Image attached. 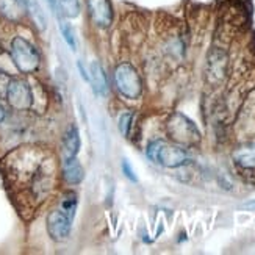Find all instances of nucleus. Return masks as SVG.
Masks as SVG:
<instances>
[{
	"instance_id": "13",
	"label": "nucleus",
	"mask_w": 255,
	"mask_h": 255,
	"mask_svg": "<svg viewBox=\"0 0 255 255\" xmlns=\"http://www.w3.org/2000/svg\"><path fill=\"white\" fill-rule=\"evenodd\" d=\"M234 157L238 164L243 168H255V146L251 147H243L234 153Z\"/></svg>"
},
{
	"instance_id": "17",
	"label": "nucleus",
	"mask_w": 255,
	"mask_h": 255,
	"mask_svg": "<svg viewBox=\"0 0 255 255\" xmlns=\"http://www.w3.org/2000/svg\"><path fill=\"white\" fill-rule=\"evenodd\" d=\"M131 119H133V116H131V113H128V112H127V113H123V115L119 116V130H121V133H123L124 136L128 135Z\"/></svg>"
},
{
	"instance_id": "18",
	"label": "nucleus",
	"mask_w": 255,
	"mask_h": 255,
	"mask_svg": "<svg viewBox=\"0 0 255 255\" xmlns=\"http://www.w3.org/2000/svg\"><path fill=\"white\" fill-rule=\"evenodd\" d=\"M14 77H9L5 71H0V97H5L6 99V91H8V86L11 83Z\"/></svg>"
},
{
	"instance_id": "6",
	"label": "nucleus",
	"mask_w": 255,
	"mask_h": 255,
	"mask_svg": "<svg viewBox=\"0 0 255 255\" xmlns=\"http://www.w3.org/2000/svg\"><path fill=\"white\" fill-rule=\"evenodd\" d=\"M71 218L63 210H53L47 216V232L55 241L68 240L71 234Z\"/></svg>"
},
{
	"instance_id": "1",
	"label": "nucleus",
	"mask_w": 255,
	"mask_h": 255,
	"mask_svg": "<svg viewBox=\"0 0 255 255\" xmlns=\"http://www.w3.org/2000/svg\"><path fill=\"white\" fill-rule=\"evenodd\" d=\"M9 57L14 68L20 74L36 72L41 64V55L38 49L24 36H14L9 44Z\"/></svg>"
},
{
	"instance_id": "20",
	"label": "nucleus",
	"mask_w": 255,
	"mask_h": 255,
	"mask_svg": "<svg viewBox=\"0 0 255 255\" xmlns=\"http://www.w3.org/2000/svg\"><path fill=\"white\" fill-rule=\"evenodd\" d=\"M241 208H246V210H255V201H249V202H246V204H243L241 205Z\"/></svg>"
},
{
	"instance_id": "5",
	"label": "nucleus",
	"mask_w": 255,
	"mask_h": 255,
	"mask_svg": "<svg viewBox=\"0 0 255 255\" xmlns=\"http://www.w3.org/2000/svg\"><path fill=\"white\" fill-rule=\"evenodd\" d=\"M168 130H169V135L172 136V139H175L177 142H182V144H194L199 141V138H201L196 126L180 113H177L171 118Z\"/></svg>"
},
{
	"instance_id": "7",
	"label": "nucleus",
	"mask_w": 255,
	"mask_h": 255,
	"mask_svg": "<svg viewBox=\"0 0 255 255\" xmlns=\"http://www.w3.org/2000/svg\"><path fill=\"white\" fill-rule=\"evenodd\" d=\"M88 8H90L91 19L94 24L101 28H108L113 20V11L110 0H88Z\"/></svg>"
},
{
	"instance_id": "9",
	"label": "nucleus",
	"mask_w": 255,
	"mask_h": 255,
	"mask_svg": "<svg viewBox=\"0 0 255 255\" xmlns=\"http://www.w3.org/2000/svg\"><path fill=\"white\" fill-rule=\"evenodd\" d=\"M90 82L93 85V90L99 96H105L107 93V77L104 68L99 61H93L90 68Z\"/></svg>"
},
{
	"instance_id": "11",
	"label": "nucleus",
	"mask_w": 255,
	"mask_h": 255,
	"mask_svg": "<svg viewBox=\"0 0 255 255\" xmlns=\"http://www.w3.org/2000/svg\"><path fill=\"white\" fill-rule=\"evenodd\" d=\"M22 2H24V6L30 13L31 19L35 20V24L41 30L46 28L47 27V19H46V14H44V11H42L38 0H22Z\"/></svg>"
},
{
	"instance_id": "3",
	"label": "nucleus",
	"mask_w": 255,
	"mask_h": 255,
	"mask_svg": "<svg viewBox=\"0 0 255 255\" xmlns=\"http://www.w3.org/2000/svg\"><path fill=\"white\" fill-rule=\"evenodd\" d=\"M115 82L119 93L127 99H138L142 91L141 77L130 63L119 64L115 71Z\"/></svg>"
},
{
	"instance_id": "22",
	"label": "nucleus",
	"mask_w": 255,
	"mask_h": 255,
	"mask_svg": "<svg viewBox=\"0 0 255 255\" xmlns=\"http://www.w3.org/2000/svg\"><path fill=\"white\" fill-rule=\"evenodd\" d=\"M47 2H49L50 8H52L53 11H57V0H47Z\"/></svg>"
},
{
	"instance_id": "4",
	"label": "nucleus",
	"mask_w": 255,
	"mask_h": 255,
	"mask_svg": "<svg viewBox=\"0 0 255 255\" xmlns=\"http://www.w3.org/2000/svg\"><path fill=\"white\" fill-rule=\"evenodd\" d=\"M6 102L11 108L17 110V112H28L35 107V93L28 82L22 79L11 80L8 91H6Z\"/></svg>"
},
{
	"instance_id": "19",
	"label": "nucleus",
	"mask_w": 255,
	"mask_h": 255,
	"mask_svg": "<svg viewBox=\"0 0 255 255\" xmlns=\"http://www.w3.org/2000/svg\"><path fill=\"white\" fill-rule=\"evenodd\" d=\"M123 171H124V174H126V177H127L128 180H131V182H136V180H138V179H136V175H135V171H133V169L130 168V164H128L127 160L123 161Z\"/></svg>"
},
{
	"instance_id": "21",
	"label": "nucleus",
	"mask_w": 255,
	"mask_h": 255,
	"mask_svg": "<svg viewBox=\"0 0 255 255\" xmlns=\"http://www.w3.org/2000/svg\"><path fill=\"white\" fill-rule=\"evenodd\" d=\"M5 118H6V110L2 107V105H0V124H2L3 123V121H5Z\"/></svg>"
},
{
	"instance_id": "10",
	"label": "nucleus",
	"mask_w": 255,
	"mask_h": 255,
	"mask_svg": "<svg viewBox=\"0 0 255 255\" xmlns=\"http://www.w3.org/2000/svg\"><path fill=\"white\" fill-rule=\"evenodd\" d=\"M64 144V152H66V157H75L79 153L80 149V135H79V130H77L75 126H71L68 128L63 139Z\"/></svg>"
},
{
	"instance_id": "14",
	"label": "nucleus",
	"mask_w": 255,
	"mask_h": 255,
	"mask_svg": "<svg viewBox=\"0 0 255 255\" xmlns=\"http://www.w3.org/2000/svg\"><path fill=\"white\" fill-rule=\"evenodd\" d=\"M58 3H60L61 13L66 17L74 19L80 14V2L79 0H58Z\"/></svg>"
},
{
	"instance_id": "16",
	"label": "nucleus",
	"mask_w": 255,
	"mask_h": 255,
	"mask_svg": "<svg viewBox=\"0 0 255 255\" xmlns=\"http://www.w3.org/2000/svg\"><path fill=\"white\" fill-rule=\"evenodd\" d=\"M60 28H61V33H63L64 41L68 42V46H69L72 50H75V49H77V42H75V35H74L72 27L68 24V22H61V24H60Z\"/></svg>"
},
{
	"instance_id": "2",
	"label": "nucleus",
	"mask_w": 255,
	"mask_h": 255,
	"mask_svg": "<svg viewBox=\"0 0 255 255\" xmlns=\"http://www.w3.org/2000/svg\"><path fill=\"white\" fill-rule=\"evenodd\" d=\"M147 157L155 163L166 166V168H179V166L186 164L188 160H190L188 158V153L183 149L172 146V144L161 139L149 144Z\"/></svg>"
},
{
	"instance_id": "12",
	"label": "nucleus",
	"mask_w": 255,
	"mask_h": 255,
	"mask_svg": "<svg viewBox=\"0 0 255 255\" xmlns=\"http://www.w3.org/2000/svg\"><path fill=\"white\" fill-rule=\"evenodd\" d=\"M24 9L22 0H0V11L9 19H17Z\"/></svg>"
},
{
	"instance_id": "15",
	"label": "nucleus",
	"mask_w": 255,
	"mask_h": 255,
	"mask_svg": "<svg viewBox=\"0 0 255 255\" xmlns=\"http://www.w3.org/2000/svg\"><path fill=\"white\" fill-rule=\"evenodd\" d=\"M75 208H77V196L74 193H68L61 201V210L72 219L74 213H75Z\"/></svg>"
},
{
	"instance_id": "8",
	"label": "nucleus",
	"mask_w": 255,
	"mask_h": 255,
	"mask_svg": "<svg viewBox=\"0 0 255 255\" xmlns=\"http://www.w3.org/2000/svg\"><path fill=\"white\" fill-rule=\"evenodd\" d=\"M63 177L69 185H79L83 180L85 171L75 157H66L63 163Z\"/></svg>"
}]
</instances>
